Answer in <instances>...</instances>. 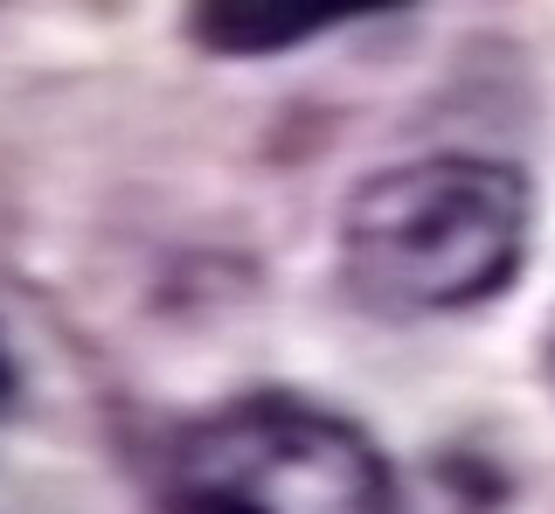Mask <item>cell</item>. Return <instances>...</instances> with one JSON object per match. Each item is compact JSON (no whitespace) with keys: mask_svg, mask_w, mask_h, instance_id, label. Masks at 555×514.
Instances as JSON below:
<instances>
[{"mask_svg":"<svg viewBox=\"0 0 555 514\" xmlns=\"http://www.w3.org/2000/svg\"><path fill=\"white\" fill-rule=\"evenodd\" d=\"M528 257V181L479 153L382 167L340 209V271L375 313H465Z\"/></svg>","mask_w":555,"mask_h":514,"instance_id":"obj_1","label":"cell"},{"mask_svg":"<svg viewBox=\"0 0 555 514\" xmlns=\"http://www.w3.org/2000/svg\"><path fill=\"white\" fill-rule=\"evenodd\" d=\"M14 403V355H8V340H0V410Z\"/></svg>","mask_w":555,"mask_h":514,"instance_id":"obj_4","label":"cell"},{"mask_svg":"<svg viewBox=\"0 0 555 514\" xmlns=\"http://www.w3.org/2000/svg\"><path fill=\"white\" fill-rule=\"evenodd\" d=\"M548 375H555V334H548Z\"/></svg>","mask_w":555,"mask_h":514,"instance_id":"obj_5","label":"cell"},{"mask_svg":"<svg viewBox=\"0 0 555 514\" xmlns=\"http://www.w3.org/2000/svg\"><path fill=\"white\" fill-rule=\"evenodd\" d=\"M167 514H396V473L361 424L264 389L181 432L160 479Z\"/></svg>","mask_w":555,"mask_h":514,"instance_id":"obj_2","label":"cell"},{"mask_svg":"<svg viewBox=\"0 0 555 514\" xmlns=\"http://www.w3.org/2000/svg\"><path fill=\"white\" fill-rule=\"evenodd\" d=\"M410 8V0H188L181 8V36L202 49V56H285L326 28L369 22V14Z\"/></svg>","mask_w":555,"mask_h":514,"instance_id":"obj_3","label":"cell"}]
</instances>
